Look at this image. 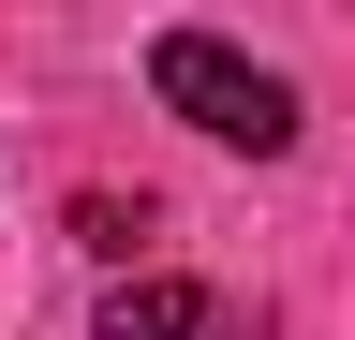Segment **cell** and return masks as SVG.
<instances>
[{"label":"cell","mask_w":355,"mask_h":340,"mask_svg":"<svg viewBox=\"0 0 355 340\" xmlns=\"http://www.w3.org/2000/svg\"><path fill=\"white\" fill-rule=\"evenodd\" d=\"M104 340H237V311H222L207 281H148V267H133L104 296Z\"/></svg>","instance_id":"7a4b0ae2"},{"label":"cell","mask_w":355,"mask_h":340,"mask_svg":"<svg viewBox=\"0 0 355 340\" xmlns=\"http://www.w3.org/2000/svg\"><path fill=\"white\" fill-rule=\"evenodd\" d=\"M74 237L104 251V267H133V251H148V207H119V193H89V207H74Z\"/></svg>","instance_id":"3957f363"},{"label":"cell","mask_w":355,"mask_h":340,"mask_svg":"<svg viewBox=\"0 0 355 340\" xmlns=\"http://www.w3.org/2000/svg\"><path fill=\"white\" fill-rule=\"evenodd\" d=\"M148 89H163V118H193L207 148H252V163L296 148V89L266 60H237L222 30H163V45H148Z\"/></svg>","instance_id":"6da1fadb"}]
</instances>
